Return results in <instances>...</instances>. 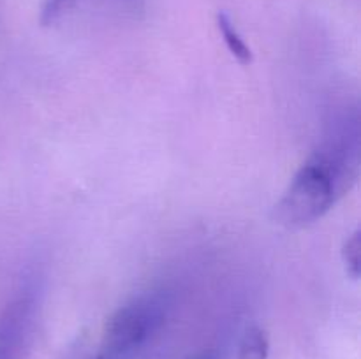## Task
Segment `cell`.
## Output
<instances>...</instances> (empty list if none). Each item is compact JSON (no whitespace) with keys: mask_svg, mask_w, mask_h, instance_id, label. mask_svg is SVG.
I'll list each match as a JSON object with an SVG mask.
<instances>
[{"mask_svg":"<svg viewBox=\"0 0 361 359\" xmlns=\"http://www.w3.org/2000/svg\"><path fill=\"white\" fill-rule=\"evenodd\" d=\"M35 329V303L20 296L0 315V359H23Z\"/></svg>","mask_w":361,"mask_h":359,"instance_id":"cell-3","label":"cell"},{"mask_svg":"<svg viewBox=\"0 0 361 359\" xmlns=\"http://www.w3.org/2000/svg\"><path fill=\"white\" fill-rule=\"evenodd\" d=\"M342 260L345 271L353 280H358L361 273V232L355 231L342 246Z\"/></svg>","mask_w":361,"mask_h":359,"instance_id":"cell-6","label":"cell"},{"mask_svg":"<svg viewBox=\"0 0 361 359\" xmlns=\"http://www.w3.org/2000/svg\"><path fill=\"white\" fill-rule=\"evenodd\" d=\"M189 359H219V355L215 351H203V352H197V354H194L192 358Z\"/></svg>","mask_w":361,"mask_h":359,"instance_id":"cell-8","label":"cell"},{"mask_svg":"<svg viewBox=\"0 0 361 359\" xmlns=\"http://www.w3.org/2000/svg\"><path fill=\"white\" fill-rule=\"evenodd\" d=\"M76 4V0H46L41 13L42 25H51L62 16L63 13L71 9Z\"/></svg>","mask_w":361,"mask_h":359,"instance_id":"cell-7","label":"cell"},{"mask_svg":"<svg viewBox=\"0 0 361 359\" xmlns=\"http://www.w3.org/2000/svg\"><path fill=\"white\" fill-rule=\"evenodd\" d=\"M166 298L147 292L120 306L104 327L101 347L94 359H129L164 322Z\"/></svg>","mask_w":361,"mask_h":359,"instance_id":"cell-2","label":"cell"},{"mask_svg":"<svg viewBox=\"0 0 361 359\" xmlns=\"http://www.w3.org/2000/svg\"><path fill=\"white\" fill-rule=\"evenodd\" d=\"M217 27L221 32L222 39H224L226 46H228L229 53L238 60L242 65H250L252 63V51L247 46V42L243 41V37L240 35V32L236 30V27L233 25V21L229 20V16L226 13L217 14Z\"/></svg>","mask_w":361,"mask_h":359,"instance_id":"cell-4","label":"cell"},{"mask_svg":"<svg viewBox=\"0 0 361 359\" xmlns=\"http://www.w3.org/2000/svg\"><path fill=\"white\" fill-rule=\"evenodd\" d=\"M69 359H94V355H85L83 354V352H76V354H73V355H71V358Z\"/></svg>","mask_w":361,"mask_h":359,"instance_id":"cell-9","label":"cell"},{"mask_svg":"<svg viewBox=\"0 0 361 359\" xmlns=\"http://www.w3.org/2000/svg\"><path fill=\"white\" fill-rule=\"evenodd\" d=\"M351 178V153L344 146L316 151L293 176L271 217L288 229L307 227L334 208Z\"/></svg>","mask_w":361,"mask_h":359,"instance_id":"cell-1","label":"cell"},{"mask_svg":"<svg viewBox=\"0 0 361 359\" xmlns=\"http://www.w3.org/2000/svg\"><path fill=\"white\" fill-rule=\"evenodd\" d=\"M270 341L263 327L250 326L243 333L238 347V359H268Z\"/></svg>","mask_w":361,"mask_h":359,"instance_id":"cell-5","label":"cell"}]
</instances>
